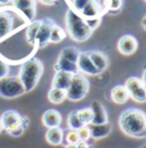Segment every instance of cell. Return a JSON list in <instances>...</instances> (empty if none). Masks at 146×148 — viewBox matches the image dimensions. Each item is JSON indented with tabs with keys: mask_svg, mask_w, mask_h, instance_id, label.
<instances>
[{
	"mask_svg": "<svg viewBox=\"0 0 146 148\" xmlns=\"http://www.w3.org/2000/svg\"><path fill=\"white\" fill-rule=\"evenodd\" d=\"M13 0H0V5H7L9 2H12Z\"/></svg>",
	"mask_w": 146,
	"mask_h": 148,
	"instance_id": "obj_38",
	"label": "cell"
},
{
	"mask_svg": "<svg viewBox=\"0 0 146 148\" xmlns=\"http://www.w3.org/2000/svg\"><path fill=\"white\" fill-rule=\"evenodd\" d=\"M76 148H90V147H89V145L86 141H79L76 144Z\"/></svg>",
	"mask_w": 146,
	"mask_h": 148,
	"instance_id": "obj_35",
	"label": "cell"
},
{
	"mask_svg": "<svg viewBox=\"0 0 146 148\" xmlns=\"http://www.w3.org/2000/svg\"><path fill=\"white\" fill-rule=\"evenodd\" d=\"M91 111H92V124H103L109 122V117H107V113L105 107L103 106V104L98 100H95L91 103L90 106Z\"/></svg>",
	"mask_w": 146,
	"mask_h": 148,
	"instance_id": "obj_11",
	"label": "cell"
},
{
	"mask_svg": "<svg viewBox=\"0 0 146 148\" xmlns=\"http://www.w3.org/2000/svg\"><path fill=\"white\" fill-rule=\"evenodd\" d=\"M76 66H78V71L81 72V74H87V75H98L101 72L94 66V64L91 63L90 58L88 57L87 53L80 51V55L76 62Z\"/></svg>",
	"mask_w": 146,
	"mask_h": 148,
	"instance_id": "obj_10",
	"label": "cell"
},
{
	"mask_svg": "<svg viewBox=\"0 0 146 148\" xmlns=\"http://www.w3.org/2000/svg\"><path fill=\"white\" fill-rule=\"evenodd\" d=\"M90 1H92V0H72V6L73 8H71L72 10H74L75 13H80Z\"/></svg>",
	"mask_w": 146,
	"mask_h": 148,
	"instance_id": "obj_30",
	"label": "cell"
},
{
	"mask_svg": "<svg viewBox=\"0 0 146 148\" xmlns=\"http://www.w3.org/2000/svg\"><path fill=\"white\" fill-rule=\"evenodd\" d=\"M8 74H9V66L0 59V80L7 77Z\"/></svg>",
	"mask_w": 146,
	"mask_h": 148,
	"instance_id": "obj_33",
	"label": "cell"
},
{
	"mask_svg": "<svg viewBox=\"0 0 146 148\" xmlns=\"http://www.w3.org/2000/svg\"><path fill=\"white\" fill-rule=\"evenodd\" d=\"M72 76L73 74L71 73H66V72H62V71L55 72L53 81H52V88H57V89H62V90L66 91V89L69 88V86L71 83Z\"/></svg>",
	"mask_w": 146,
	"mask_h": 148,
	"instance_id": "obj_15",
	"label": "cell"
},
{
	"mask_svg": "<svg viewBox=\"0 0 146 148\" xmlns=\"http://www.w3.org/2000/svg\"><path fill=\"white\" fill-rule=\"evenodd\" d=\"M145 1H146V0H145Z\"/></svg>",
	"mask_w": 146,
	"mask_h": 148,
	"instance_id": "obj_43",
	"label": "cell"
},
{
	"mask_svg": "<svg viewBox=\"0 0 146 148\" xmlns=\"http://www.w3.org/2000/svg\"><path fill=\"white\" fill-rule=\"evenodd\" d=\"M66 37V33L65 31L55 23L52 27V31H50V39H49V43H59L62 42Z\"/></svg>",
	"mask_w": 146,
	"mask_h": 148,
	"instance_id": "obj_24",
	"label": "cell"
},
{
	"mask_svg": "<svg viewBox=\"0 0 146 148\" xmlns=\"http://www.w3.org/2000/svg\"><path fill=\"white\" fill-rule=\"evenodd\" d=\"M123 86L126 87L128 93H129V98H132L137 103H145L146 101L145 87L139 77H136V76L129 77Z\"/></svg>",
	"mask_w": 146,
	"mask_h": 148,
	"instance_id": "obj_7",
	"label": "cell"
},
{
	"mask_svg": "<svg viewBox=\"0 0 146 148\" xmlns=\"http://www.w3.org/2000/svg\"><path fill=\"white\" fill-rule=\"evenodd\" d=\"M41 121H42V124L48 129L58 128L62 123V115L56 110H48L42 114Z\"/></svg>",
	"mask_w": 146,
	"mask_h": 148,
	"instance_id": "obj_12",
	"label": "cell"
},
{
	"mask_svg": "<svg viewBox=\"0 0 146 148\" xmlns=\"http://www.w3.org/2000/svg\"><path fill=\"white\" fill-rule=\"evenodd\" d=\"M55 72H58V71H62V72H66V73H71V74H76L79 73L78 71V66L75 63H72L65 58H62L58 56L57 58V62L54 65Z\"/></svg>",
	"mask_w": 146,
	"mask_h": 148,
	"instance_id": "obj_18",
	"label": "cell"
},
{
	"mask_svg": "<svg viewBox=\"0 0 146 148\" xmlns=\"http://www.w3.org/2000/svg\"><path fill=\"white\" fill-rule=\"evenodd\" d=\"M111 100L118 105H123L126 104L129 99V93H128L127 89L125 86H115L111 89Z\"/></svg>",
	"mask_w": 146,
	"mask_h": 148,
	"instance_id": "obj_17",
	"label": "cell"
},
{
	"mask_svg": "<svg viewBox=\"0 0 146 148\" xmlns=\"http://www.w3.org/2000/svg\"><path fill=\"white\" fill-rule=\"evenodd\" d=\"M1 129L13 137H21L29 127V119L21 115L17 111L8 110L3 112L0 117Z\"/></svg>",
	"mask_w": 146,
	"mask_h": 148,
	"instance_id": "obj_4",
	"label": "cell"
},
{
	"mask_svg": "<svg viewBox=\"0 0 146 148\" xmlns=\"http://www.w3.org/2000/svg\"><path fill=\"white\" fill-rule=\"evenodd\" d=\"M67 124H69V128L70 130H75L78 131L79 129H81L83 127V124L80 122L78 115H76V111H72L69 116H67Z\"/></svg>",
	"mask_w": 146,
	"mask_h": 148,
	"instance_id": "obj_28",
	"label": "cell"
},
{
	"mask_svg": "<svg viewBox=\"0 0 146 148\" xmlns=\"http://www.w3.org/2000/svg\"><path fill=\"white\" fill-rule=\"evenodd\" d=\"M64 140L66 141V145H76L80 141L78 131H75V130H69L67 132H65Z\"/></svg>",
	"mask_w": 146,
	"mask_h": 148,
	"instance_id": "obj_29",
	"label": "cell"
},
{
	"mask_svg": "<svg viewBox=\"0 0 146 148\" xmlns=\"http://www.w3.org/2000/svg\"><path fill=\"white\" fill-rule=\"evenodd\" d=\"M65 25L69 36L76 42H83L88 40L92 34V31L87 26L86 21L71 8L66 12Z\"/></svg>",
	"mask_w": 146,
	"mask_h": 148,
	"instance_id": "obj_3",
	"label": "cell"
},
{
	"mask_svg": "<svg viewBox=\"0 0 146 148\" xmlns=\"http://www.w3.org/2000/svg\"><path fill=\"white\" fill-rule=\"evenodd\" d=\"M79 55H80V50L75 47H72V46H69V47H65L62 49L61 54H59V57L62 58H65L72 63H75L78 62V58H79Z\"/></svg>",
	"mask_w": 146,
	"mask_h": 148,
	"instance_id": "obj_22",
	"label": "cell"
},
{
	"mask_svg": "<svg viewBox=\"0 0 146 148\" xmlns=\"http://www.w3.org/2000/svg\"><path fill=\"white\" fill-rule=\"evenodd\" d=\"M54 24L55 22L50 18L41 19V24H40V27L38 30L36 37V43H34L38 48H43L49 43L50 31H52V27Z\"/></svg>",
	"mask_w": 146,
	"mask_h": 148,
	"instance_id": "obj_8",
	"label": "cell"
},
{
	"mask_svg": "<svg viewBox=\"0 0 146 148\" xmlns=\"http://www.w3.org/2000/svg\"><path fill=\"white\" fill-rule=\"evenodd\" d=\"M103 10H102V7L99 5L98 1L96 0H92L90 1L80 13L79 15L82 17L83 19H89V18H95V17H102L103 15Z\"/></svg>",
	"mask_w": 146,
	"mask_h": 148,
	"instance_id": "obj_14",
	"label": "cell"
},
{
	"mask_svg": "<svg viewBox=\"0 0 146 148\" xmlns=\"http://www.w3.org/2000/svg\"><path fill=\"white\" fill-rule=\"evenodd\" d=\"M85 21H86L87 26L90 29L91 31H94V30H96V29L101 25V23H102V17H95V18L85 19Z\"/></svg>",
	"mask_w": 146,
	"mask_h": 148,
	"instance_id": "obj_32",
	"label": "cell"
},
{
	"mask_svg": "<svg viewBox=\"0 0 146 148\" xmlns=\"http://www.w3.org/2000/svg\"><path fill=\"white\" fill-rule=\"evenodd\" d=\"M40 3L42 5H46V6H50V5H54L57 0H38Z\"/></svg>",
	"mask_w": 146,
	"mask_h": 148,
	"instance_id": "obj_34",
	"label": "cell"
},
{
	"mask_svg": "<svg viewBox=\"0 0 146 148\" xmlns=\"http://www.w3.org/2000/svg\"><path fill=\"white\" fill-rule=\"evenodd\" d=\"M14 7L18 9L21 13L31 9V8H36V0H13L12 1Z\"/></svg>",
	"mask_w": 146,
	"mask_h": 148,
	"instance_id": "obj_27",
	"label": "cell"
},
{
	"mask_svg": "<svg viewBox=\"0 0 146 148\" xmlns=\"http://www.w3.org/2000/svg\"><path fill=\"white\" fill-rule=\"evenodd\" d=\"M41 24V19L39 21H33L32 23H30V25L26 29V40L30 45H34L36 43V37L38 33V30L40 27Z\"/></svg>",
	"mask_w": 146,
	"mask_h": 148,
	"instance_id": "obj_25",
	"label": "cell"
},
{
	"mask_svg": "<svg viewBox=\"0 0 146 148\" xmlns=\"http://www.w3.org/2000/svg\"><path fill=\"white\" fill-rule=\"evenodd\" d=\"M140 148H146V147H145V145H144V146H142Z\"/></svg>",
	"mask_w": 146,
	"mask_h": 148,
	"instance_id": "obj_41",
	"label": "cell"
},
{
	"mask_svg": "<svg viewBox=\"0 0 146 148\" xmlns=\"http://www.w3.org/2000/svg\"><path fill=\"white\" fill-rule=\"evenodd\" d=\"M43 73V64L38 58H30L19 69L18 77L24 86L25 92L32 91Z\"/></svg>",
	"mask_w": 146,
	"mask_h": 148,
	"instance_id": "obj_2",
	"label": "cell"
},
{
	"mask_svg": "<svg viewBox=\"0 0 146 148\" xmlns=\"http://www.w3.org/2000/svg\"><path fill=\"white\" fill-rule=\"evenodd\" d=\"M13 29V17L0 10V38L6 37Z\"/></svg>",
	"mask_w": 146,
	"mask_h": 148,
	"instance_id": "obj_21",
	"label": "cell"
},
{
	"mask_svg": "<svg viewBox=\"0 0 146 148\" xmlns=\"http://www.w3.org/2000/svg\"><path fill=\"white\" fill-rule=\"evenodd\" d=\"M125 0H99V5L102 7V10L104 14L112 13L116 14L119 13L123 7Z\"/></svg>",
	"mask_w": 146,
	"mask_h": 148,
	"instance_id": "obj_19",
	"label": "cell"
},
{
	"mask_svg": "<svg viewBox=\"0 0 146 148\" xmlns=\"http://www.w3.org/2000/svg\"><path fill=\"white\" fill-rule=\"evenodd\" d=\"M119 127L131 138H146V113L139 108H128L119 117Z\"/></svg>",
	"mask_w": 146,
	"mask_h": 148,
	"instance_id": "obj_1",
	"label": "cell"
},
{
	"mask_svg": "<svg viewBox=\"0 0 146 148\" xmlns=\"http://www.w3.org/2000/svg\"><path fill=\"white\" fill-rule=\"evenodd\" d=\"M142 82H143V84H144V87H145V90H146V70L144 71V73H143V76H142Z\"/></svg>",
	"mask_w": 146,
	"mask_h": 148,
	"instance_id": "obj_36",
	"label": "cell"
},
{
	"mask_svg": "<svg viewBox=\"0 0 146 148\" xmlns=\"http://www.w3.org/2000/svg\"><path fill=\"white\" fill-rule=\"evenodd\" d=\"M142 26H143L144 30H146V15L143 17V19H142Z\"/></svg>",
	"mask_w": 146,
	"mask_h": 148,
	"instance_id": "obj_37",
	"label": "cell"
},
{
	"mask_svg": "<svg viewBox=\"0 0 146 148\" xmlns=\"http://www.w3.org/2000/svg\"><path fill=\"white\" fill-rule=\"evenodd\" d=\"M145 147H146V145H145Z\"/></svg>",
	"mask_w": 146,
	"mask_h": 148,
	"instance_id": "obj_42",
	"label": "cell"
},
{
	"mask_svg": "<svg viewBox=\"0 0 146 148\" xmlns=\"http://www.w3.org/2000/svg\"><path fill=\"white\" fill-rule=\"evenodd\" d=\"M87 55L90 58L91 63L94 64V66L101 73H103L107 69V66H109V58H107V56L105 55L104 53L97 51V50H91V51L87 53Z\"/></svg>",
	"mask_w": 146,
	"mask_h": 148,
	"instance_id": "obj_13",
	"label": "cell"
},
{
	"mask_svg": "<svg viewBox=\"0 0 146 148\" xmlns=\"http://www.w3.org/2000/svg\"><path fill=\"white\" fill-rule=\"evenodd\" d=\"M90 130V138L92 139H103L107 137L112 131V124L110 122L103 123V124H89Z\"/></svg>",
	"mask_w": 146,
	"mask_h": 148,
	"instance_id": "obj_16",
	"label": "cell"
},
{
	"mask_svg": "<svg viewBox=\"0 0 146 148\" xmlns=\"http://www.w3.org/2000/svg\"><path fill=\"white\" fill-rule=\"evenodd\" d=\"M89 91V81L81 73H76L72 76L71 83L66 89V99L71 101H79L83 99Z\"/></svg>",
	"mask_w": 146,
	"mask_h": 148,
	"instance_id": "obj_5",
	"label": "cell"
},
{
	"mask_svg": "<svg viewBox=\"0 0 146 148\" xmlns=\"http://www.w3.org/2000/svg\"><path fill=\"white\" fill-rule=\"evenodd\" d=\"M78 134H79V139L80 141H88L90 139V130L88 125H83L81 129L78 130Z\"/></svg>",
	"mask_w": 146,
	"mask_h": 148,
	"instance_id": "obj_31",
	"label": "cell"
},
{
	"mask_svg": "<svg viewBox=\"0 0 146 148\" xmlns=\"http://www.w3.org/2000/svg\"><path fill=\"white\" fill-rule=\"evenodd\" d=\"M65 148H76V145H66Z\"/></svg>",
	"mask_w": 146,
	"mask_h": 148,
	"instance_id": "obj_39",
	"label": "cell"
},
{
	"mask_svg": "<svg viewBox=\"0 0 146 148\" xmlns=\"http://www.w3.org/2000/svg\"><path fill=\"white\" fill-rule=\"evenodd\" d=\"M138 48V41L137 39L131 36V34H126L119 39L118 42V50L120 54L126 56H130L136 53Z\"/></svg>",
	"mask_w": 146,
	"mask_h": 148,
	"instance_id": "obj_9",
	"label": "cell"
},
{
	"mask_svg": "<svg viewBox=\"0 0 146 148\" xmlns=\"http://www.w3.org/2000/svg\"><path fill=\"white\" fill-rule=\"evenodd\" d=\"M66 99V91L57 88H52L48 92V100L53 104H62Z\"/></svg>",
	"mask_w": 146,
	"mask_h": 148,
	"instance_id": "obj_23",
	"label": "cell"
},
{
	"mask_svg": "<svg viewBox=\"0 0 146 148\" xmlns=\"http://www.w3.org/2000/svg\"><path fill=\"white\" fill-rule=\"evenodd\" d=\"M25 93L23 83L18 76H7L0 80V96L6 99L21 97Z\"/></svg>",
	"mask_w": 146,
	"mask_h": 148,
	"instance_id": "obj_6",
	"label": "cell"
},
{
	"mask_svg": "<svg viewBox=\"0 0 146 148\" xmlns=\"http://www.w3.org/2000/svg\"><path fill=\"white\" fill-rule=\"evenodd\" d=\"M46 140L48 144L53 145V146H57V145H61L64 140V132L63 130L61 129L59 127L58 128H52V129H48L46 132Z\"/></svg>",
	"mask_w": 146,
	"mask_h": 148,
	"instance_id": "obj_20",
	"label": "cell"
},
{
	"mask_svg": "<svg viewBox=\"0 0 146 148\" xmlns=\"http://www.w3.org/2000/svg\"><path fill=\"white\" fill-rule=\"evenodd\" d=\"M1 130L2 129H1V123H0V132H1Z\"/></svg>",
	"mask_w": 146,
	"mask_h": 148,
	"instance_id": "obj_40",
	"label": "cell"
},
{
	"mask_svg": "<svg viewBox=\"0 0 146 148\" xmlns=\"http://www.w3.org/2000/svg\"><path fill=\"white\" fill-rule=\"evenodd\" d=\"M76 115L80 120V122L83 124V125H89L92 122V111H91L90 107H83V108H80V110H76Z\"/></svg>",
	"mask_w": 146,
	"mask_h": 148,
	"instance_id": "obj_26",
	"label": "cell"
}]
</instances>
